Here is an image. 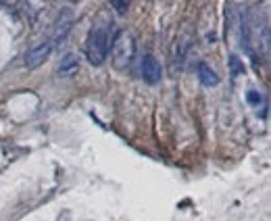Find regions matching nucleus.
I'll return each instance as SVG.
<instances>
[{
    "label": "nucleus",
    "mask_w": 271,
    "mask_h": 221,
    "mask_svg": "<svg viewBox=\"0 0 271 221\" xmlns=\"http://www.w3.org/2000/svg\"><path fill=\"white\" fill-rule=\"evenodd\" d=\"M229 65H232V73L234 75H240V73H244V65L240 63V58L236 55L229 56Z\"/></svg>",
    "instance_id": "8"
},
{
    "label": "nucleus",
    "mask_w": 271,
    "mask_h": 221,
    "mask_svg": "<svg viewBox=\"0 0 271 221\" xmlns=\"http://www.w3.org/2000/svg\"><path fill=\"white\" fill-rule=\"evenodd\" d=\"M248 100L253 105H261V94H257V92H248Z\"/></svg>",
    "instance_id": "10"
},
{
    "label": "nucleus",
    "mask_w": 271,
    "mask_h": 221,
    "mask_svg": "<svg viewBox=\"0 0 271 221\" xmlns=\"http://www.w3.org/2000/svg\"><path fill=\"white\" fill-rule=\"evenodd\" d=\"M77 71H79L77 56H75L73 53H67V55L61 58V63H58V71H56V75H58V77H73Z\"/></svg>",
    "instance_id": "6"
},
{
    "label": "nucleus",
    "mask_w": 271,
    "mask_h": 221,
    "mask_svg": "<svg viewBox=\"0 0 271 221\" xmlns=\"http://www.w3.org/2000/svg\"><path fill=\"white\" fill-rule=\"evenodd\" d=\"M71 27H73V13H71V11H63L61 15H58L56 21H54L53 42H63Z\"/></svg>",
    "instance_id": "4"
},
{
    "label": "nucleus",
    "mask_w": 271,
    "mask_h": 221,
    "mask_svg": "<svg viewBox=\"0 0 271 221\" xmlns=\"http://www.w3.org/2000/svg\"><path fill=\"white\" fill-rule=\"evenodd\" d=\"M113 44V38L108 34L107 27H94L88 36V42H86V55H88V61L92 65H103L107 61V55L111 50Z\"/></svg>",
    "instance_id": "1"
},
{
    "label": "nucleus",
    "mask_w": 271,
    "mask_h": 221,
    "mask_svg": "<svg viewBox=\"0 0 271 221\" xmlns=\"http://www.w3.org/2000/svg\"><path fill=\"white\" fill-rule=\"evenodd\" d=\"M111 4H113V8H115L117 13H125L127 6H129V2H125V0H113Z\"/></svg>",
    "instance_id": "9"
},
{
    "label": "nucleus",
    "mask_w": 271,
    "mask_h": 221,
    "mask_svg": "<svg viewBox=\"0 0 271 221\" xmlns=\"http://www.w3.org/2000/svg\"><path fill=\"white\" fill-rule=\"evenodd\" d=\"M198 77H200V82H203V86H207V88L219 84V75L207 63H200L198 65Z\"/></svg>",
    "instance_id": "7"
},
{
    "label": "nucleus",
    "mask_w": 271,
    "mask_h": 221,
    "mask_svg": "<svg viewBox=\"0 0 271 221\" xmlns=\"http://www.w3.org/2000/svg\"><path fill=\"white\" fill-rule=\"evenodd\" d=\"M111 55H113V65L119 71H123L132 65L134 55H136V40L125 34V32H117L111 44Z\"/></svg>",
    "instance_id": "2"
},
{
    "label": "nucleus",
    "mask_w": 271,
    "mask_h": 221,
    "mask_svg": "<svg viewBox=\"0 0 271 221\" xmlns=\"http://www.w3.org/2000/svg\"><path fill=\"white\" fill-rule=\"evenodd\" d=\"M50 50H53V44H50V42L40 44V46L32 48V50H29V53L25 55V67H27V69H36V67H40V65H42L46 58L50 56Z\"/></svg>",
    "instance_id": "5"
},
{
    "label": "nucleus",
    "mask_w": 271,
    "mask_h": 221,
    "mask_svg": "<svg viewBox=\"0 0 271 221\" xmlns=\"http://www.w3.org/2000/svg\"><path fill=\"white\" fill-rule=\"evenodd\" d=\"M142 77L148 84H159L161 77H163V69H161V63L153 55H144L142 58Z\"/></svg>",
    "instance_id": "3"
}]
</instances>
